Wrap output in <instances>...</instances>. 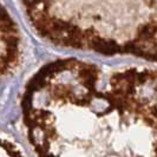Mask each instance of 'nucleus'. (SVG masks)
<instances>
[{
  "instance_id": "1",
  "label": "nucleus",
  "mask_w": 157,
  "mask_h": 157,
  "mask_svg": "<svg viewBox=\"0 0 157 157\" xmlns=\"http://www.w3.org/2000/svg\"><path fill=\"white\" fill-rule=\"evenodd\" d=\"M36 32L65 48L157 64V0H21Z\"/></svg>"
},
{
  "instance_id": "2",
  "label": "nucleus",
  "mask_w": 157,
  "mask_h": 157,
  "mask_svg": "<svg viewBox=\"0 0 157 157\" xmlns=\"http://www.w3.org/2000/svg\"><path fill=\"white\" fill-rule=\"evenodd\" d=\"M21 57L20 34L6 8L1 11V75H11L18 67Z\"/></svg>"
}]
</instances>
